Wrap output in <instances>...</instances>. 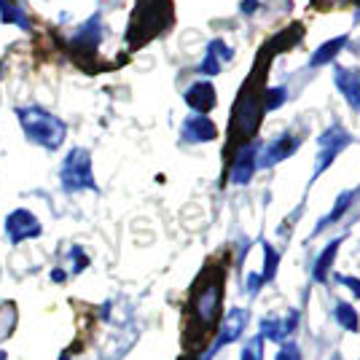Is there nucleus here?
<instances>
[{
  "mask_svg": "<svg viewBox=\"0 0 360 360\" xmlns=\"http://www.w3.org/2000/svg\"><path fill=\"white\" fill-rule=\"evenodd\" d=\"M16 119H19V127L27 135V140L46 150H57L68 137L65 121L41 105L16 108Z\"/></svg>",
  "mask_w": 360,
  "mask_h": 360,
  "instance_id": "1",
  "label": "nucleus"
},
{
  "mask_svg": "<svg viewBox=\"0 0 360 360\" xmlns=\"http://www.w3.org/2000/svg\"><path fill=\"white\" fill-rule=\"evenodd\" d=\"M261 116H264V89L258 86V75L248 81V86L242 89L234 116H231V137L240 140L242 146L255 135V129L261 127Z\"/></svg>",
  "mask_w": 360,
  "mask_h": 360,
  "instance_id": "2",
  "label": "nucleus"
},
{
  "mask_svg": "<svg viewBox=\"0 0 360 360\" xmlns=\"http://www.w3.org/2000/svg\"><path fill=\"white\" fill-rule=\"evenodd\" d=\"M62 191L78 194V191H97V180L91 172V153L86 148H70L60 167Z\"/></svg>",
  "mask_w": 360,
  "mask_h": 360,
  "instance_id": "3",
  "label": "nucleus"
},
{
  "mask_svg": "<svg viewBox=\"0 0 360 360\" xmlns=\"http://www.w3.org/2000/svg\"><path fill=\"white\" fill-rule=\"evenodd\" d=\"M167 22H169V0H140L129 27V41L135 46L146 44L150 35L162 32Z\"/></svg>",
  "mask_w": 360,
  "mask_h": 360,
  "instance_id": "4",
  "label": "nucleus"
},
{
  "mask_svg": "<svg viewBox=\"0 0 360 360\" xmlns=\"http://www.w3.org/2000/svg\"><path fill=\"white\" fill-rule=\"evenodd\" d=\"M352 143V135L347 132L345 127L336 121V124H330L328 129L320 135V153H317V162H315V178L317 175H323L330 165H333V159L342 153Z\"/></svg>",
  "mask_w": 360,
  "mask_h": 360,
  "instance_id": "5",
  "label": "nucleus"
},
{
  "mask_svg": "<svg viewBox=\"0 0 360 360\" xmlns=\"http://www.w3.org/2000/svg\"><path fill=\"white\" fill-rule=\"evenodd\" d=\"M218 309H221V277L207 280L194 296V317L199 320L202 330H207L218 320Z\"/></svg>",
  "mask_w": 360,
  "mask_h": 360,
  "instance_id": "6",
  "label": "nucleus"
},
{
  "mask_svg": "<svg viewBox=\"0 0 360 360\" xmlns=\"http://www.w3.org/2000/svg\"><path fill=\"white\" fill-rule=\"evenodd\" d=\"M44 234V226L35 218V212L27 207H16L14 212L6 215V237L11 245H22L27 240H38Z\"/></svg>",
  "mask_w": 360,
  "mask_h": 360,
  "instance_id": "7",
  "label": "nucleus"
},
{
  "mask_svg": "<svg viewBox=\"0 0 360 360\" xmlns=\"http://www.w3.org/2000/svg\"><path fill=\"white\" fill-rule=\"evenodd\" d=\"M299 143H301V137H296L293 132H283L280 137H274L271 143H266L264 148L258 150V156H255V165H258V167L280 165L283 159H288V156H293V153H296Z\"/></svg>",
  "mask_w": 360,
  "mask_h": 360,
  "instance_id": "8",
  "label": "nucleus"
},
{
  "mask_svg": "<svg viewBox=\"0 0 360 360\" xmlns=\"http://www.w3.org/2000/svg\"><path fill=\"white\" fill-rule=\"evenodd\" d=\"M245 326H248V309H231L229 315L224 317V328L218 333V339H215V345L207 349V355L205 360H210L221 347L231 345V342H237L242 333H245Z\"/></svg>",
  "mask_w": 360,
  "mask_h": 360,
  "instance_id": "9",
  "label": "nucleus"
},
{
  "mask_svg": "<svg viewBox=\"0 0 360 360\" xmlns=\"http://www.w3.org/2000/svg\"><path fill=\"white\" fill-rule=\"evenodd\" d=\"M255 156H258V146H255V143H245V146H240L237 156H234V162H231V172H229V180H231L234 186L250 183L253 172L258 169Z\"/></svg>",
  "mask_w": 360,
  "mask_h": 360,
  "instance_id": "10",
  "label": "nucleus"
},
{
  "mask_svg": "<svg viewBox=\"0 0 360 360\" xmlns=\"http://www.w3.org/2000/svg\"><path fill=\"white\" fill-rule=\"evenodd\" d=\"M183 100H186V105L191 108L194 113H199V116H207L212 108H215V103H218L215 86H212L210 81H196V84H191V86L186 89V94H183Z\"/></svg>",
  "mask_w": 360,
  "mask_h": 360,
  "instance_id": "11",
  "label": "nucleus"
},
{
  "mask_svg": "<svg viewBox=\"0 0 360 360\" xmlns=\"http://www.w3.org/2000/svg\"><path fill=\"white\" fill-rule=\"evenodd\" d=\"M180 137H183L186 143H212V140L218 137V127H215L207 116L194 113V116H188V119L183 121Z\"/></svg>",
  "mask_w": 360,
  "mask_h": 360,
  "instance_id": "12",
  "label": "nucleus"
},
{
  "mask_svg": "<svg viewBox=\"0 0 360 360\" xmlns=\"http://www.w3.org/2000/svg\"><path fill=\"white\" fill-rule=\"evenodd\" d=\"M103 35H105V30H103V16L100 14H94L89 16L78 30H75V38H73V44L78 51H94L97 46H100V41H103Z\"/></svg>",
  "mask_w": 360,
  "mask_h": 360,
  "instance_id": "13",
  "label": "nucleus"
},
{
  "mask_svg": "<svg viewBox=\"0 0 360 360\" xmlns=\"http://www.w3.org/2000/svg\"><path fill=\"white\" fill-rule=\"evenodd\" d=\"M333 81H336L339 91L345 94L347 105L360 113V70L336 68V70H333Z\"/></svg>",
  "mask_w": 360,
  "mask_h": 360,
  "instance_id": "14",
  "label": "nucleus"
},
{
  "mask_svg": "<svg viewBox=\"0 0 360 360\" xmlns=\"http://www.w3.org/2000/svg\"><path fill=\"white\" fill-rule=\"evenodd\" d=\"M296 323H299V315H296V312H290V317H269V320L261 323V336H264V342H266V339L283 342V339H288V336L293 333Z\"/></svg>",
  "mask_w": 360,
  "mask_h": 360,
  "instance_id": "15",
  "label": "nucleus"
},
{
  "mask_svg": "<svg viewBox=\"0 0 360 360\" xmlns=\"http://www.w3.org/2000/svg\"><path fill=\"white\" fill-rule=\"evenodd\" d=\"M347 44H349V35H336V38H330V41H326V44L320 46L315 54L309 57V65H312V68L330 65V62L339 57V51H342Z\"/></svg>",
  "mask_w": 360,
  "mask_h": 360,
  "instance_id": "16",
  "label": "nucleus"
},
{
  "mask_svg": "<svg viewBox=\"0 0 360 360\" xmlns=\"http://www.w3.org/2000/svg\"><path fill=\"white\" fill-rule=\"evenodd\" d=\"M0 19H3L6 25H16V27H22V30H32L30 16H27V11H25L16 0H0Z\"/></svg>",
  "mask_w": 360,
  "mask_h": 360,
  "instance_id": "17",
  "label": "nucleus"
},
{
  "mask_svg": "<svg viewBox=\"0 0 360 360\" xmlns=\"http://www.w3.org/2000/svg\"><path fill=\"white\" fill-rule=\"evenodd\" d=\"M339 245H342V240H333L320 253V258L315 261V269H312V277H315L317 283H326V277H328L330 266H333V258H336V250H339Z\"/></svg>",
  "mask_w": 360,
  "mask_h": 360,
  "instance_id": "18",
  "label": "nucleus"
},
{
  "mask_svg": "<svg viewBox=\"0 0 360 360\" xmlns=\"http://www.w3.org/2000/svg\"><path fill=\"white\" fill-rule=\"evenodd\" d=\"M355 196H358V191H345V194H339L336 205H333V210H330L328 215H326V218H323V221L317 224L315 234H317V231H323V229H326L328 224H333V221H339V218H342V215H345V212L349 210V205L355 202Z\"/></svg>",
  "mask_w": 360,
  "mask_h": 360,
  "instance_id": "19",
  "label": "nucleus"
},
{
  "mask_svg": "<svg viewBox=\"0 0 360 360\" xmlns=\"http://www.w3.org/2000/svg\"><path fill=\"white\" fill-rule=\"evenodd\" d=\"M333 317H336V323H339L345 330H352V333H358L360 330V317H358V312H355V307H352V304L339 301V304H336V309H333Z\"/></svg>",
  "mask_w": 360,
  "mask_h": 360,
  "instance_id": "20",
  "label": "nucleus"
},
{
  "mask_svg": "<svg viewBox=\"0 0 360 360\" xmlns=\"http://www.w3.org/2000/svg\"><path fill=\"white\" fill-rule=\"evenodd\" d=\"M277 264H280V253L264 242V271H261V280L264 283H271V277H274V271H277Z\"/></svg>",
  "mask_w": 360,
  "mask_h": 360,
  "instance_id": "21",
  "label": "nucleus"
},
{
  "mask_svg": "<svg viewBox=\"0 0 360 360\" xmlns=\"http://www.w3.org/2000/svg\"><path fill=\"white\" fill-rule=\"evenodd\" d=\"M16 328V307L14 304H6V309L0 312V342L8 339Z\"/></svg>",
  "mask_w": 360,
  "mask_h": 360,
  "instance_id": "22",
  "label": "nucleus"
},
{
  "mask_svg": "<svg viewBox=\"0 0 360 360\" xmlns=\"http://www.w3.org/2000/svg\"><path fill=\"white\" fill-rule=\"evenodd\" d=\"M288 100L285 86H274V89H264V113L266 110H277Z\"/></svg>",
  "mask_w": 360,
  "mask_h": 360,
  "instance_id": "23",
  "label": "nucleus"
},
{
  "mask_svg": "<svg viewBox=\"0 0 360 360\" xmlns=\"http://www.w3.org/2000/svg\"><path fill=\"white\" fill-rule=\"evenodd\" d=\"M68 261H70V271H73V274H81V271L89 266V255H86V250H84L81 245H73V248L68 250Z\"/></svg>",
  "mask_w": 360,
  "mask_h": 360,
  "instance_id": "24",
  "label": "nucleus"
},
{
  "mask_svg": "<svg viewBox=\"0 0 360 360\" xmlns=\"http://www.w3.org/2000/svg\"><path fill=\"white\" fill-rule=\"evenodd\" d=\"M221 70H224V62L218 60V57H215V54H212V51H205V60L199 62V68H196V73H202V75H218L221 73Z\"/></svg>",
  "mask_w": 360,
  "mask_h": 360,
  "instance_id": "25",
  "label": "nucleus"
},
{
  "mask_svg": "<svg viewBox=\"0 0 360 360\" xmlns=\"http://www.w3.org/2000/svg\"><path fill=\"white\" fill-rule=\"evenodd\" d=\"M242 360H264V336H261V333L253 336V339L245 345V349H242Z\"/></svg>",
  "mask_w": 360,
  "mask_h": 360,
  "instance_id": "26",
  "label": "nucleus"
},
{
  "mask_svg": "<svg viewBox=\"0 0 360 360\" xmlns=\"http://www.w3.org/2000/svg\"><path fill=\"white\" fill-rule=\"evenodd\" d=\"M207 51H212L215 57L221 62H231L234 60V51H231V46L226 44L224 38H212L210 44H207Z\"/></svg>",
  "mask_w": 360,
  "mask_h": 360,
  "instance_id": "27",
  "label": "nucleus"
},
{
  "mask_svg": "<svg viewBox=\"0 0 360 360\" xmlns=\"http://www.w3.org/2000/svg\"><path fill=\"white\" fill-rule=\"evenodd\" d=\"M258 6H261V0H242V3H240V14L253 16L255 11H258Z\"/></svg>",
  "mask_w": 360,
  "mask_h": 360,
  "instance_id": "28",
  "label": "nucleus"
},
{
  "mask_svg": "<svg viewBox=\"0 0 360 360\" xmlns=\"http://www.w3.org/2000/svg\"><path fill=\"white\" fill-rule=\"evenodd\" d=\"M277 360H299V349H296V345L283 347L280 355H277Z\"/></svg>",
  "mask_w": 360,
  "mask_h": 360,
  "instance_id": "29",
  "label": "nucleus"
},
{
  "mask_svg": "<svg viewBox=\"0 0 360 360\" xmlns=\"http://www.w3.org/2000/svg\"><path fill=\"white\" fill-rule=\"evenodd\" d=\"M339 283H345L349 290H355V296H360V280L358 277H339Z\"/></svg>",
  "mask_w": 360,
  "mask_h": 360,
  "instance_id": "30",
  "label": "nucleus"
},
{
  "mask_svg": "<svg viewBox=\"0 0 360 360\" xmlns=\"http://www.w3.org/2000/svg\"><path fill=\"white\" fill-rule=\"evenodd\" d=\"M65 280H68V271L62 269V266H54V269H51V283H57V285H62Z\"/></svg>",
  "mask_w": 360,
  "mask_h": 360,
  "instance_id": "31",
  "label": "nucleus"
},
{
  "mask_svg": "<svg viewBox=\"0 0 360 360\" xmlns=\"http://www.w3.org/2000/svg\"><path fill=\"white\" fill-rule=\"evenodd\" d=\"M317 6H323V3H345V0H315Z\"/></svg>",
  "mask_w": 360,
  "mask_h": 360,
  "instance_id": "32",
  "label": "nucleus"
},
{
  "mask_svg": "<svg viewBox=\"0 0 360 360\" xmlns=\"http://www.w3.org/2000/svg\"><path fill=\"white\" fill-rule=\"evenodd\" d=\"M352 19H355V22H360V6H358V11H355V16H352Z\"/></svg>",
  "mask_w": 360,
  "mask_h": 360,
  "instance_id": "33",
  "label": "nucleus"
},
{
  "mask_svg": "<svg viewBox=\"0 0 360 360\" xmlns=\"http://www.w3.org/2000/svg\"><path fill=\"white\" fill-rule=\"evenodd\" d=\"M8 358V355H6V352H3V349H0V360H6Z\"/></svg>",
  "mask_w": 360,
  "mask_h": 360,
  "instance_id": "34",
  "label": "nucleus"
}]
</instances>
